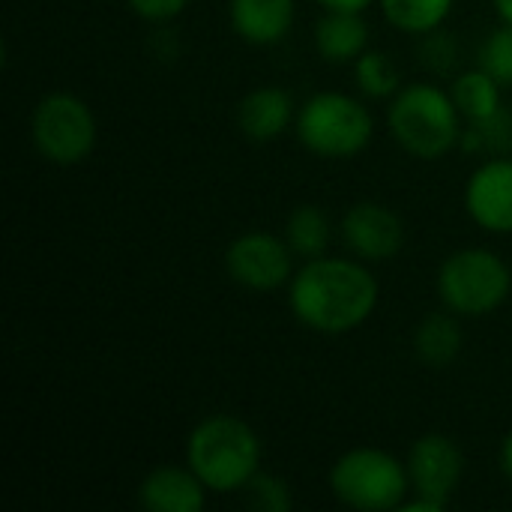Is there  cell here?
<instances>
[{
    "label": "cell",
    "instance_id": "obj_1",
    "mask_svg": "<svg viewBox=\"0 0 512 512\" xmlns=\"http://www.w3.org/2000/svg\"><path fill=\"white\" fill-rule=\"evenodd\" d=\"M378 294V279L360 258H309L288 282L294 318L321 336H345L363 327L378 309Z\"/></svg>",
    "mask_w": 512,
    "mask_h": 512
},
{
    "label": "cell",
    "instance_id": "obj_2",
    "mask_svg": "<svg viewBox=\"0 0 512 512\" xmlns=\"http://www.w3.org/2000/svg\"><path fill=\"white\" fill-rule=\"evenodd\" d=\"M264 447L258 432L231 414L204 417L186 438V465L216 495L243 492L261 471Z\"/></svg>",
    "mask_w": 512,
    "mask_h": 512
},
{
    "label": "cell",
    "instance_id": "obj_3",
    "mask_svg": "<svg viewBox=\"0 0 512 512\" xmlns=\"http://www.w3.org/2000/svg\"><path fill=\"white\" fill-rule=\"evenodd\" d=\"M462 111L450 90L417 81L393 96L387 123L396 144L417 159H444L462 141Z\"/></svg>",
    "mask_w": 512,
    "mask_h": 512
},
{
    "label": "cell",
    "instance_id": "obj_4",
    "mask_svg": "<svg viewBox=\"0 0 512 512\" xmlns=\"http://www.w3.org/2000/svg\"><path fill=\"white\" fill-rule=\"evenodd\" d=\"M294 126L300 144L318 159H354L375 135L369 108L339 90H321L309 96L300 105Z\"/></svg>",
    "mask_w": 512,
    "mask_h": 512
},
{
    "label": "cell",
    "instance_id": "obj_5",
    "mask_svg": "<svg viewBox=\"0 0 512 512\" xmlns=\"http://www.w3.org/2000/svg\"><path fill=\"white\" fill-rule=\"evenodd\" d=\"M408 486V465L378 447L348 450L330 468V492L351 510H402V504L408 501Z\"/></svg>",
    "mask_w": 512,
    "mask_h": 512
},
{
    "label": "cell",
    "instance_id": "obj_6",
    "mask_svg": "<svg viewBox=\"0 0 512 512\" xmlns=\"http://www.w3.org/2000/svg\"><path fill=\"white\" fill-rule=\"evenodd\" d=\"M510 291V264L489 249H459L438 270V294L444 306L465 318L501 309Z\"/></svg>",
    "mask_w": 512,
    "mask_h": 512
},
{
    "label": "cell",
    "instance_id": "obj_7",
    "mask_svg": "<svg viewBox=\"0 0 512 512\" xmlns=\"http://www.w3.org/2000/svg\"><path fill=\"white\" fill-rule=\"evenodd\" d=\"M30 138L42 159L54 165H78L93 153L99 129L90 105L81 96L57 90L36 102Z\"/></svg>",
    "mask_w": 512,
    "mask_h": 512
},
{
    "label": "cell",
    "instance_id": "obj_8",
    "mask_svg": "<svg viewBox=\"0 0 512 512\" xmlns=\"http://www.w3.org/2000/svg\"><path fill=\"white\" fill-rule=\"evenodd\" d=\"M231 282L249 291H279L294 279V249L288 240L267 231H246L225 249Z\"/></svg>",
    "mask_w": 512,
    "mask_h": 512
},
{
    "label": "cell",
    "instance_id": "obj_9",
    "mask_svg": "<svg viewBox=\"0 0 512 512\" xmlns=\"http://www.w3.org/2000/svg\"><path fill=\"white\" fill-rule=\"evenodd\" d=\"M465 474V456L450 435L429 432L414 441L408 453V477L414 495H423L441 507H450Z\"/></svg>",
    "mask_w": 512,
    "mask_h": 512
},
{
    "label": "cell",
    "instance_id": "obj_10",
    "mask_svg": "<svg viewBox=\"0 0 512 512\" xmlns=\"http://www.w3.org/2000/svg\"><path fill=\"white\" fill-rule=\"evenodd\" d=\"M342 240L360 261H390L405 246V222L378 201H360L342 219Z\"/></svg>",
    "mask_w": 512,
    "mask_h": 512
},
{
    "label": "cell",
    "instance_id": "obj_11",
    "mask_svg": "<svg viewBox=\"0 0 512 512\" xmlns=\"http://www.w3.org/2000/svg\"><path fill=\"white\" fill-rule=\"evenodd\" d=\"M468 216L489 234H512V156H489L465 186Z\"/></svg>",
    "mask_w": 512,
    "mask_h": 512
},
{
    "label": "cell",
    "instance_id": "obj_12",
    "mask_svg": "<svg viewBox=\"0 0 512 512\" xmlns=\"http://www.w3.org/2000/svg\"><path fill=\"white\" fill-rule=\"evenodd\" d=\"M207 492L189 465H162L141 480L138 504L150 512H201L207 507Z\"/></svg>",
    "mask_w": 512,
    "mask_h": 512
},
{
    "label": "cell",
    "instance_id": "obj_13",
    "mask_svg": "<svg viewBox=\"0 0 512 512\" xmlns=\"http://www.w3.org/2000/svg\"><path fill=\"white\" fill-rule=\"evenodd\" d=\"M294 0H228L231 30L249 45H276L294 27Z\"/></svg>",
    "mask_w": 512,
    "mask_h": 512
},
{
    "label": "cell",
    "instance_id": "obj_14",
    "mask_svg": "<svg viewBox=\"0 0 512 512\" xmlns=\"http://www.w3.org/2000/svg\"><path fill=\"white\" fill-rule=\"evenodd\" d=\"M294 120V99L282 87H255L237 105V126L252 141L279 138Z\"/></svg>",
    "mask_w": 512,
    "mask_h": 512
},
{
    "label": "cell",
    "instance_id": "obj_15",
    "mask_svg": "<svg viewBox=\"0 0 512 512\" xmlns=\"http://www.w3.org/2000/svg\"><path fill=\"white\" fill-rule=\"evenodd\" d=\"M315 48L327 63H354L369 48L363 12H324L315 27Z\"/></svg>",
    "mask_w": 512,
    "mask_h": 512
},
{
    "label": "cell",
    "instance_id": "obj_16",
    "mask_svg": "<svg viewBox=\"0 0 512 512\" xmlns=\"http://www.w3.org/2000/svg\"><path fill=\"white\" fill-rule=\"evenodd\" d=\"M456 312H432L417 324L414 333V351L420 357V363H426L429 369H444L450 366L459 354H462V324L456 321Z\"/></svg>",
    "mask_w": 512,
    "mask_h": 512
},
{
    "label": "cell",
    "instance_id": "obj_17",
    "mask_svg": "<svg viewBox=\"0 0 512 512\" xmlns=\"http://www.w3.org/2000/svg\"><path fill=\"white\" fill-rule=\"evenodd\" d=\"M285 240L294 249V255L309 258H321L330 249L333 240V222L330 216L315 207V204H300L291 210L288 222H285Z\"/></svg>",
    "mask_w": 512,
    "mask_h": 512
},
{
    "label": "cell",
    "instance_id": "obj_18",
    "mask_svg": "<svg viewBox=\"0 0 512 512\" xmlns=\"http://www.w3.org/2000/svg\"><path fill=\"white\" fill-rule=\"evenodd\" d=\"M501 84L486 72V69H468L462 75H456L450 93H453V102L459 105V111L468 117V120H483L489 114H495L498 108H504L501 102Z\"/></svg>",
    "mask_w": 512,
    "mask_h": 512
},
{
    "label": "cell",
    "instance_id": "obj_19",
    "mask_svg": "<svg viewBox=\"0 0 512 512\" xmlns=\"http://www.w3.org/2000/svg\"><path fill=\"white\" fill-rule=\"evenodd\" d=\"M378 3L384 9V18L396 30L423 36L438 30L450 18L456 0H378Z\"/></svg>",
    "mask_w": 512,
    "mask_h": 512
},
{
    "label": "cell",
    "instance_id": "obj_20",
    "mask_svg": "<svg viewBox=\"0 0 512 512\" xmlns=\"http://www.w3.org/2000/svg\"><path fill=\"white\" fill-rule=\"evenodd\" d=\"M459 147L465 153H486V156H507L512 153V111L498 108L495 114L483 120H471L468 129H462Z\"/></svg>",
    "mask_w": 512,
    "mask_h": 512
},
{
    "label": "cell",
    "instance_id": "obj_21",
    "mask_svg": "<svg viewBox=\"0 0 512 512\" xmlns=\"http://www.w3.org/2000/svg\"><path fill=\"white\" fill-rule=\"evenodd\" d=\"M354 78H357V87L369 96V99H387L393 93H399L402 87V78H399V66L393 63L390 54L384 51H363L357 60H354Z\"/></svg>",
    "mask_w": 512,
    "mask_h": 512
},
{
    "label": "cell",
    "instance_id": "obj_22",
    "mask_svg": "<svg viewBox=\"0 0 512 512\" xmlns=\"http://www.w3.org/2000/svg\"><path fill=\"white\" fill-rule=\"evenodd\" d=\"M477 66L486 69L501 87H512V24L495 27L477 54Z\"/></svg>",
    "mask_w": 512,
    "mask_h": 512
},
{
    "label": "cell",
    "instance_id": "obj_23",
    "mask_svg": "<svg viewBox=\"0 0 512 512\" xmlns=\"http://www.w3.org/2000/svg\"><path fill=\"white\" fill-rule=\"evenodd\" d=\"M246 504L258 512H288L294 507V495L291 486L276 477V474H264L258 471L249 483H246Z\"/></svg>",
    "mask_w": 512,
    "mask_h": 512
},
{
    "label": "cell",
    "instance_id": "obj_24",
    "mask_svg": "<svg viewBox=\"0 0 512 512\" xmlns=\"http://www.w3.org/2000/svg\"><path fill=\"white\" fill-rule=\"evenodd\" d=\"M420 57H423V66L444 75L456 66L459 60V45L453 42L450 33H444L441 27L432 30V33H423V45H420Z\"/></svg>",
    "mask_w": 512,
    "mask_h": 512
},
{
    "label": "cell",
    "instance_id": "obj_25",
    "mask_svg": "<svg viewBox=\"0 0 512 512\" xmlns=\"http://www.w3.org/2000/svg\"><path fill=\"white\" fill-rule=\"evenodd\" d=\"M126 3H129V9L138 18L153 21V24L171 21V18H177L189 6V0H126Z\"/></svg>",
    "mask_w": 512,
    "mask_h": 512
},
{
    "label": "cell",
    "instance_id": "obj_26",
    "mask_svg": "<svg viewBox=\"0 0 512 512\" xmlns=\"http://www.w3.org/2000/svg\"><path fill=\"white\" fill-rule=\"evenodd\" d=\"M324 12H366L375 0H315Z\"/></svg>",
    "mask_w": 512,
    "mask_h": 512
},
{
    "label": "cell",
    "instance_id": "obj_27",
    "mask_svg": "<svg viewBox=\"0 0 512 512\" xmlns=\"http://www.w3.org/2000/svg\"><path fill=\"white\" fill-rule=\"evenodd\" d=\"M447 507H441V504H435V501H429V498H423V495H417L414 501H405L402 504V512H444Z\"/></svg>",
    "mask_w": 512,
    "mask_h": 512
},
{
    "label": "cell",
    "instance_id": "obj_28",
    "mask_svg": "<svg viewBox=\"0 0 512 512\" xmlns=\"http://www.w3.org/2000/svg\"><path fill=\"white\" fill-rule=\"evenodd\" d=\"M498 465H501V471H504V477L512 483V432L504 438V444H501V453H498Z\"/></svg>",
    "mask_w": 512,
    "mask_h": 512
},
{
    "label": "cell",
    "instance_id": "obj_29",
    "mask_svg": "<svg viewBox=\"0 0 512 512\" xmlns=\"http://www.w3.org/2000/svg\"><path fill=\"white\" fill-rule=\"evenodd\" d=\"M492 6H495L501 24H512V0H492Z\"/></svg>",
    "mask_w": 512,
    "mask_h": 512
}]
</instances>
